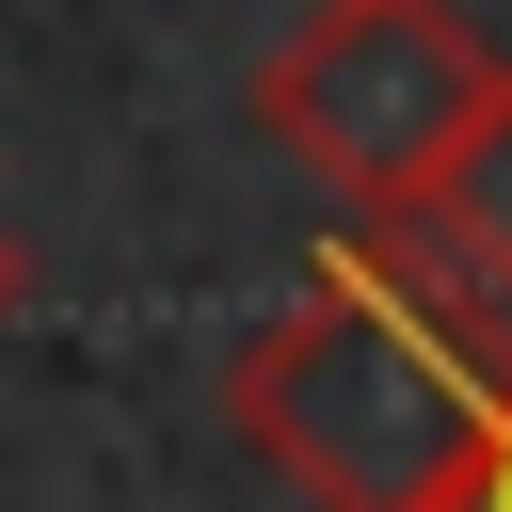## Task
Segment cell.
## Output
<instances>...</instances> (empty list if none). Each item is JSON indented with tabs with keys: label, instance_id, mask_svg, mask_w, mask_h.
Returning a JSON list of instances; mask_svg holds the SVG:
<instances>
[{
	"label": "cell",
	"instance_id": "obj_3",
	"mask_svg": "<svg viewBox=\"0 0 512 512\" xmlns=\"http://www.w3.org/2000/svg\"><path fill=\"white\" fill-rule=\"evenodd\" d=\"M384 240L416 256V272H448V288H480V304H512V64L464 96V128L416 160V192L384 208Z\"/></svg>",
	"mask_w": 512,
	"mask_h": 512
},
{
	"label": "cell",
	"instance_id": "obj_1",
	"mask_svg": "<svg viewBox=\"0 0 512 512\" xmlns=\"http://www.w3.org/2000/svg\"><path fill=\"white\" fill-rule=\"evenodd\" d=\"M512 400V336L480 288L416 272L384 224H352L224 368L240 448L304 512H464L480 448Z\"/></svg>",
	"mask_w": 512,
	"mask_h": 512
},
{
	"label": "cell",
	"instance_id": "obj_2",
	"mask_svg": "<svg viewBox=\"0 0 512 512\" xmlns=\"http://www.w3.org/2000/svg\"><path fill=\"white\" fill-rule=\"evenodd\" d=\"M496 64H512V48H496L480 16H448V0H304L240 112H256V144H272L304 192H336L352 224H384Z\"/></svg>",
	"mask_w": 512,
	"mask_h": 512
},
{
	"label": "cell",
	"instance_id": "obj_5",
	"mask_svg": "<svg viewBox=\"0 0 512 512\" xmlns=\"http://www.w3.org/2000/svg\"><path fill=\"white\" fill-rule=\"evenodd\" d=\"M16 288H32V256H16V224H0V320H16Z\"/></svg>",
	"mask_w": 512,
	"mask_h": 512
},
{
	"label": "cell",
	"instance_id": "obj_4",
	"mask_svg": "<svg viewBox=\"0 0 512 512\" xmlns=\"http://www.w3.org/2000/svg\"><path fill=\"white\" fill-rule=\"evenodd\" d=\"M464 512H512V400H496V448H480V480H464Z\"/></svg>",
	"mask_w": 512,
	"mask_h": 512
}]
</instances>
